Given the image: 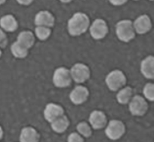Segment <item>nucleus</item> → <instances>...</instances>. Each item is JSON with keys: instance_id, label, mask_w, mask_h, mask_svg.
Listing matches in <instances>:
<instances>
[{"instance_id": "obj_20", "label": "nucleus", "mask_w": 154, "mask_h": 142, "mask_svg": "<svg viewBox=\"0 0 154 142\" xmlns=\"http://www.w3.org/2000/svg\"><path fill=\"white\" fill-rule=\"evenodd\" d=\"M11 52L16 58H24L28 55V49L19 44L18 42L12 43L11 46Z\"/></svg>"}, {"instance_id": "obj_13", "label": "nucleus", "mask_w": 154, "mask_h": 142, "mask_svg": "<svg viewBox=\"0 0 154 142\" xmlns=\"http://www.w3.org/2000/svg\"><path fill=\"white\" fill-rule=\"evenodd\" d=\"M89 121L93 129L99 130L102 129L106 125L107 118L104 112L102 111H93L89 115Z\"/></svg>"}, {"instance_id": "obj_27", "label": "nucleus", "mask_w": 154, "mask_h": 142, "mask_svg": "<svg viewBox=\"0 0 154 142\" xmlns=\"http://www.w3.org/2000/svg\"><path fill=\"white\" fill-rule=\"evenodd\" d=\"M5 39H6V35H5L3 30L0 28V44L3 42L5 40Z\"/></svg>"}, {"instance_id": "obj_17", "label": "nucleus", "mask_w": 154, "mask_h": 142, "mask_svg": "<svg viewBox=\"0 0 154 142\" xmlns=\"http://www.w3.org/2000/svg\"><path fill=\"white\" fill-rule=\"evenodd\" d=\"M16 42L29 49L35 43V35L31 31H23L18 35Z\"/></svg>"}, {"instance_id": "obj_4", "label": "nucleus", "mask_w": 154, "mask_h": 142, "mask_svg": "<svg viewBox=\"0 0 154 142\" xmlns=\"http://www.w3.org/2000/svg\"><path fill=\"white\" fill-rule=\"evenodd\" d=\"M53 82L57 88H66L71 84L72 77L70 71L65 67H60L55 70Z\"/></svg>"}, {"instance_id": "obj_29", "label": "nucleus", "mask_w": 154, "mask_h": 142, "mask_svg": "<svg viewBox=\"0 0 154 142\" xmlns=\"http://www.w3.org/2000/svg\"><path fill=\"white\" fill-rule=\"evenodd\" d=\"M2 136H3V131H2V127L0 126V139L2 138Z\"/></svg>"}, {"instance_id": "obj_22", "label": "nucleus", "mask_w": 154, "mask_h": 142, "mask_svg": "<svg viewBox=\"0 0 154 142\" xmlns=\"http://www.w3.org/2000/svg\"><path fill=\"white\" fill-rule=\"evenodd\" d=\"M35 34L39 40L45 41L50 36L51 29L50 28L44 26H36L35 29Z\"/></svg>"}, {"instance_id": "obj_16", "label": "nucleus", "mask_w": 154, "mask_h": 142, "mask_svg": "<svg viewBox=\"0 0 154 142\" xmlns=\"http://www.w3.org/2000/svg\"><path fill=\"white\" fill-rule=\"evenodd\" d=\"M0 27L5 32H14L18 28L17 20L12 15H5L0 19Z\"/></svg>"}, {"instance_id": "obj_5", "label": "nucleus", "mask_w": 154, "mask_h": 142, "mask_svg": "<svg viewBox=\"0 0 154 142\" xmlns=\"http://www.w3.org/2000/svg\"><path fill=\"white\" fill-rule=\"evenodd\" d=\"M72 80L76 83H83L90 77V70L87 65L76 63L70 69Z\"/></svg>"}, {"instance_id": "obj_12", "label": "nucleus", "mask_w": 154, "mask_h": 142, "mask_svg": "<svg viewBox=\"0 0 154 142\" xmlns=\"http://www.w3.org/2000/svg\"><path fill=\"white\" fill-rule=\"evenodd\" d=\"M34 22L36 26H44L51 28L54 25L55 18L49 11L42 10L38 12L35 16Z\"/></svg>"}, {"instance_id": "obj_33", "label": "nucleus", "mask_w": 154, "mask_h": 142, "mask_svg": "<svg viewBox=\"0 0 154 142\" xmlns=\"http://www.w3.org/2000/svg\"><path fill=\"white\" fill-rule=\"evenodd\" d=\"M135 1H137V0H135Z\"/></svg>"}, {"instance_id": "obj_6", "label": "nucleus", "mask_w": 154, "mask_h": 142, "mask_svg": "<svg viewBox=\"0 0 154 142\" xmlns=\"http://www.w3.org/2000/svg\"><path fill=\"white\" fill-rule=\"evenodd\" d=\"M129 109L133 115L143 116L148 109V104L145 98L140 95H135L131 98L129 104Z\"/></svg>"}, {"instance_id": "obj_31", "label": "nucleus", "mask_w": 154, "mask_h": 142, "mask_svg": "<svg viewBox=\"0 0 154 142\" xmlns=\"http://www.w3.org/2000/svg\"><path fill=\"white\" fill-rule=\"evenodd\" d=\"M1 55H2V51L0 50V57H1Z\"/></svg>"}, {"instance_id": "obj_8", "label": "nucleus", "mask_w": 154, "mask_h": 142, "mask_svg": "<svg viewBox=\"0 0 154 142\" xmlns=\"http://www.w3.org/2000/svg\"><path fill=\"white\" fill-rule=\"evenodd\" d=\"M108 31L109 29L106 22L101 19H97L94 20L89 28L90 35L93 39L96 40H100L105 38V36L108 33Z\"/></svg>"}, {"instance_id": "obj_15", "label": "nucleus", "mask_w": 154, "mask_h": 142, "mask_svg": "<svg viewBox=\"0 0 154 142\" xmlns=\"http://www.w3.org/2000/svg\"><path fill=\"white\" fill-rule=\"evenodd\" d=\"M20 142H38L39 135L35 128L26 127L23 128L19 136Z\"/></svg>"}, {"instance_id": "obj_21", "label": "nucleus", "mask_w": 154, "mask_h": 142, "mask_svg": "<svg viewBox=\"0 0 154 142\" xmlns=\"http://www.w3.org/2000/svg\"><path fill=\"white\" fill-rule=\"evenodd\" d=\"M77 132H79V135L82 137L89 138L92 135V128L90 125L88 123L82 121V122L79 123L76 126Z\"/></svg>"}, {"instance_id": "obj_30", "label": "nucleus", "mask_w": 154, "mask_h": 142, "mask_svg": "<svg viewBox=\"0 0 154 142\" xmlns=\"http://www.w3.org/2000/svg\"><path fill=\"white\" fill-rule=\"evenodd\" d=\"M5 1H6V0H0V5H2L3 3H5Z\"/></svg>"}, {"instance_id": "obj_1", "label": "nucleus", "mask_w": 154, "mask_h": 142, "mask_svg": "<svg viewBox=\"0 0 154 142\" xmlns=\"http://www.w3.org/2000/svg\"><path fill=\"white\" fill-rule=\"evenodd\" d=\"M68 32L72 36L85 33L89 27V19L83 12H76L68 21Z\"/></svg>"}, {"instance_id": "obj_18", "label": "nucleus", "mask_w": 154, "mask_h": 142, "mask_svg": "<svg viewBox=\"0 0 154 142\" xmlns=\"http://www.w3.org/2000/svg\"><path fill=\"white\" fill-rule=\"evenodd\" d=\"M69 121L66 115H63L51 122V128L55 132L59 134L63 133L68 128Z\"/></svg>"}, {"instance_id": "obj_32", "label": "nucleus", "mask_w": 154, "mask_h": 142, "mask_svg": "<svg viewBox=\"0 0 154 142\" xmlns=\"http://www.w3.org/2000/svg\"><path fill=\"white\" fill-rule=\"evenodd\" d=\"M149 1H153V0H149Z\"/></svg>"}, {"instance_id": "obj_23", "label": "nucleus", "mask_w": 154, "mask_h": 142, "mask_svg": "<svg viewBox=\"0 0 154 142\" xmlns=\"http://www.w3.org/2000/svg\"><path fill=\"white\" fill-rule=\"evenodd\" d=\"M143 95L147 100L154 101V84L152 83H147L143 88Z\"/></svg>"}, {"instance_id": "obj_2", "label": "nucleus", "mask_w": 154, "mask_h": 142, "mask_svg": "<svg viewBox=\"0 0 154 142\" xmlns=\"http://www.w3.org/2000/svg\"><path fill=\"white\" fill-rule=\"evenodd\" d=\"M116 33L118 39L122 42H129L135 37V30L133 22L129 19H123L116 25Z\"/></svg>"}, {"instance_id": "obj_11", "label": "nucleus", "mask_w": 154, "mask_h": 142, "mask_svg": "<svg viewBox=\"0 0 154 142\" xmlns=\"http://www.w3.org/2000/svg\"><path fill=\"white\" fill-rule=\"evenodd\" d=\"M135 32L143 35L149 32L152 28V22L149 17L147 15H142L139 16L133 22Z\"/></svg>"}, {"instance_id": "obj_26", "label": "nucleus", "mask_w": 154, "mask_h": 142, "mask_svg": "<svg viewBox=\"0 0 154 142\" xmlns=\"http://www.w3.org/2000/svg\"><path fill=\"white\" fill-rule=\"evenodd\" d=\"M18 3L23 5H29L33 2V0H16Z\"/></svg>"}, {"instance_id": "obj_10", "label": "nucleus", "mask_w": 154, "mask_h": 142, "mask_svg": "<svg viewBox=\"0 0 154 142\" xmlns=\"http://www.w3.org/2000/svg\"><path fill=\"white\" fill-rule=\"evenodd\" d=\"M89 95L87 88L82 85L75 86L69 94L70 101L75 105H81L87 100Z\"/></svg>"}, {"instance_id": "obj_9", "label": "nucleus", "mask_w": 154, "mask_h": 142, "mask_svg": "<svg viewBox=\"0 0 154 142\" xmlns=\"http://www.w3.org/2000/svg\"><path fill=\"white\" fill-rule=\"evenodd\" d=\"M63 115H64V109L61 105L55 103H49L46 105L44 110V117L49 123L53 122L54 120Z\"/></svg>"}, {"instance_id": "obj_28", "label": "nucleus", "mask_w": 154, "mask_h": 142, "mask_svg": "<svg viewBox=\"0 0 154 142\" xmlns=\"http://www.w3.org/2000/svg\"><path fill=\"white\" fill-rule=\"evenodd\" d=\"M60 1L63 2V3H69V2H72V0H60Z\"/></svg>"}, {"instance_id": "obj_7", "label": "nucleus", "mask_w": 154, "mask_h": 142, "mask_svg": "<svg viewBox=\"0 0 154 142\" xmlns=\"http://www.w3.org/2000/svg\"><path fill=\"white\" fill-rule=\"evenodd\" d=\"M126 128L123 122L119 120H112L106 128V135L111 140H118L125 133Z\"/></svg>"}, {"instance_id": "obj_25", "label": "nucleus", "mask_w": 154, "mask_h": 142, "mask_svg": "<svg viewBox=\"0 0 154 142\" xmlns=\"http://www.w3.org/2000/svg\"><path fill=\"white\" fill-rule=\"evenodd\" d=\"M109 1L112 5L118 6V5H122L125 4L128 0H109Z\"/></svg>"}, {"instance_id": "obj_3", "label": "nucleus", "mask_w": 154, "mask_h": 142, "mask_svg": "<svg viewBox=\"0 0 154 142\" xmlns=\"http://www.w3.org/2000/svg\"><path fill=\"white\" fill-rule=\"evenodd\" d=\"M126 78L120 70H114L109 73L106 78V83L109 89L116 91L126 84Z\"/></svg>"}, {"instance_id": "obj_24", "label": "nucleus", "mask_w": 154, "mask_h": 142, "mask_svg": "<svg viewBox=\"0 0 154 142\" xmlns=\"http://www.w3.org/2000/svg\"><path fill=\"white\" fill-rule=\"evenodd\" d=\"M68 142H84V139L79 134L73 133L70 134L68 137Z\"/></svg>"}, {"instance_id": "obj_19", "label": "nucleus", "mask_w": 154, "mask_h": 142, "mask_svg": "<svg viewBox=\"0 0 154 142\" xmlns=\"http://www.w3.org/2000/svg\"><path fill=\"white\" fill-rule=\"evenodd\" d=\"M132 98H133V89L130 86L122 88L116 95V99L121 105H126L129 103Z\"/></svg>"}, {"instance_id": "obj_14", "label": "nucleus", "mask_w": 154, "mask_h": 142, "mask_svg": "<svg viewBox=\"0 0 154 142\" xmlns=\"http://www.w3.org/2000/svg\"><path fill=\"white\" fill-rule=\"evenodd\" d=\"M140 71L143 75L148 79L154 78V57L149 55L144 58L140 65Z\"/></svg>"}]
</instances>
